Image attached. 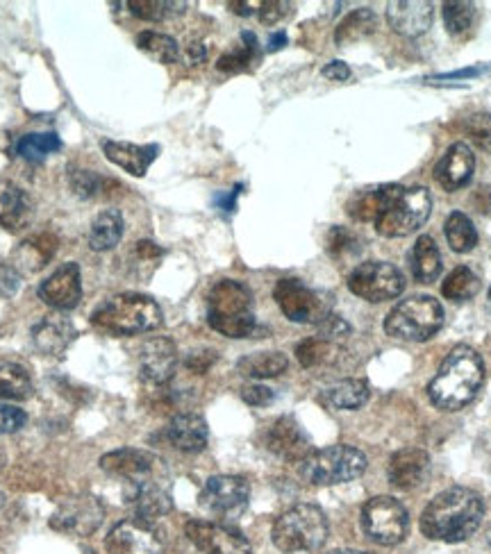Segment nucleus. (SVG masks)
I'll return each instance as SVG.
<instances>
[{"mask_svg":"<svg viewBox=\"0 0 491 554\" xmlns=\"http://www.w3.org/2000/svg\"><path fill=\"white\" fill-rule=\"evenodd\" d=\"M296 357L303 368H321L332 364V359L337 357L335 343L330 339H307L296 348Z\"/></svg>","mask_w":491,"mask_h":554,"instance_id":"obj_41","label":"nucleus"},{"mask_svg":"<svg viewBox=\"0 0 491 554\" xmlns=\"http://www.w3.org/2000/svg\"><path fill=\"white\" fill-rule=\"evenodd\" d=\"M435 19V10L426 0H396L387 5V21L398 35L421 37L426 35Z\"/></svg>","mask_w":491,"mask_h":554,"instance_id":"obj_22","label":"nucleus"},{"mask_svg":"<svg viewBox=\"0 0 491 554\" xmlns=\"http://www.w3.org/2000/svg\"><path fill=\"white\" fill-rule=\"evenodd\" d=\"M21 275L12 264L0 262V298H12L19 291Z\"/></svg>","mask_w":491,"mask_h":554,"instance_id":"obj_48","label":"nucleus"},{"mask_svg":"<svg viewBox=\"0 0 491 554\" xmlns=\"http://www.w3.org/2000/svg\"><path fill=\"white\" fill-rule=\"evenodd\" d=\"M35 207L26 191L10 180H0V225L10 232H19L32 221Z\"/></svg>","mask_w":491,"mask_h":554,"instance_id":"obj_25","label":"nucleus"},{"mask_svg":"<svg viewBox=\"0 0 491 554\" xmlns=\"http://www.w3.org/2000/svg\"><path fill=\"white\" fill-rule=\"evenodd\" d=\"M266 448L291 464H303L312 455V441L291 416H282L266 434Z\"/></svg>","mask_w":491,"mask_h":554,"instance_id":"obj_17","label":"nucleus"},{"mask_svg":"<svg viewBox=\"0 0 491 554\" xmlns=\"http://www.w3.org/2000/svg\"><path fill=\"white\" fill-rule=\"evenodd\" d=\"M123 230H126V221L119 209H103L89 228V248L96 253L116 248L123 239Z\"/></svg>","mask_w":491,"mask_h":554,"instance_id":"obj_29","label":"nucleus"},{"mask_svg":"<svg viewBox=\"0 0 491 554\" xmlns=\"http://www.w3.org/2000/svg\"><path fill=\"white\" fill-rule=\"evenodd\" d=\"M239 191H241V184H239V187H235V191L228 193V196H223V193H221V196H216V205H219L223 212H228V214L235 212V203H237Z\"/></svg>","mask_w":491,"mask_h":554,"instance_id":"obj_53","label":"nucleus"},{"mask_svg":"<svg viewBox=\"0 0 491 554\" xmlns=\"http://www.w3.org/2000/svg\"><path fill=\"white\" fill-rule=\"evenodd\" d=\"M28 423V414L14 405L0 402V434H14Z\"/></svg>","mask_w":491,"mask_h":554,"instance_id":"obj_45","label":"nucleus"},{"mask_svg":"<svg viewBox=\"0 0 491 554\" xmlns=\"http://www.w3.org/2000/svg\"><path fill=\"white\" fill-rule=\"evenodd\" d=\"M105 548L110 554H162L164 536L151 520L130 518L112 527Z\"/></svg>","mask_w":491,"mask_h":554,"instance_id":"obj_13","label":"nucleus"},{"mask_svg":"<svg viewBox=\"0 0 491 554\" xmlns=\"http://www.w3.org/2000/svg\"><path fill=\"white\" fill-rule=\"evenodd\" d=\"M330 554H373V552H362V550H335Z\"/></svg>","mask_w":491,"mask_h":554,"instance_id":"obj_58","label":"nucleus"},{"mask_svg":"<svg viewBox=\"0 0 491 554\" xmlns=\"http://www.w3.org/2000/svg\"><path fill=\"white\" fill-rule=\"evenodd\" d=\"M232 12L239 16H251L257 14V3H248V0H235V3L228 5Z\"/></svg>","mask_w":491,"mask_h":554,"instance_id":"obj_54","label":"nucleus"},{"mask_svg":"<svg viewBox=\"0 0 491 554\" xmlns=\"http://www.w3.org/2000/svg\"><path fill=\"white\" fill-rule=\"evenodd\" d=\"M348 289L366 302H385L401 296L405 277L389 262H364L348 275Z\"/></svg>","mask_w":491,"mask_h":554,"instance_id":"obj_10","label":"nucleus"},{"mask_svg":"<svg viewBox=\"0 0 491 554\" xmlns=\"http://www.w3.org/2000/svg\"><path fill=\"white\" fill-rule=\"evenodd\" d=\"M485 73V66H473V69H464V71H453L446 75H437V78H428V80H462V78H476V75Z\"/></svg>","mask_w":491,"mask_h":554,"instance_id":"obj_52","label":"nucleus"},{"mask_svg":"<svg viewBox=\"0 0 491 554\" xmlns=\"http://www.w3.org/2000/svg\"><path fill=\"white\" fill-rule=\"evenodd\" d=\"M137 253L141 257H160L162 255V248L155 246L153 241H139L137 243Z\"/></svg>","mask_w":491,"mask_h":554,"instance_id":"obj_55","label":"nucleus"},{"mask_svg":"<svg viewBox=\"0 0 491 554\" xmlns=\"http://www.w3.org/2000/svg\"><path fill=\"white\" fill-rule=\"evenodd\" d=\"M487 543H489V545H491V530H489V532H487Z\"/></svg>","mask_w":491,"mask_h":554,"instance_id":"obj_61","label":"nucleus"},{"mask_svg":"<svg viewBox=\"0 0 491 554\" xmlns=\"http://www.w3.org/2000/svg\"><path fill=\"white\" fill-rule=\"evenodd\" d=\"M241 398H244L246 405H251V407H269L273 398H276V393H273L269 386L248 384L241 389Z\"/></svg>","mask_w":491,"mask_h":554,"instance_id":"obj_47","label":"nucleus"},{"mask_svg":"<svg viewBox=\"0 0 491 554\" xmlns=\"http://www.w3.org/2000/svg\"><path fill=\"white\" fill-rule=\"evenodd\" d=\"M178 348L169 337L148 339L139 350V368L146 382L162 386L176 373Z\"/></svg>","mask_w":491,"mask_h":554,"instance_id":"obj_19","label":"nucleus"},{"mask_svg":"<svg viewBox=\"0 0 491 554\" xmlns=\"http://www.w3.org/2000/svg\"><path fill=\"white\" fill-rule=\"evenodd\" d=\"M373 225L389 239L410 237L430 218L432 198L426 187L405 189L401 184H385L371 189Z\"/></svg>","mask_w":491,"mask_h":554,"instance_id":"obj_2","label":"nucleus"},{"mask_svg":"<svg viewBox=\"0 0 491 554\" xmlns=\"http://www.w3.org/2000/svg\"><path fill=\"white\" fill-rule=\"evenodd\" d=\"M5 502H7V498H5V493H0V509H3V507H5Z\"/></svg>","mask_w":491,"mask_h":554,"instance_id":"obj_60","label":"nucleus"},{"mask_svg":"<svg viewBox=\"0 0 491 554\" xmlns=\"http://www.w3.org/2000/svg\"><path fill=\"white\" fill-rule=\"evenodd\" d=\"M462 130L466 137H471L473 144L491 153V114H473L462 123Z\"/></svg>","mask_w":491,"mask_h":554,"instance_id":"obj_43","label":"nucleus"},{"mask_svg":"<svg viewBox=\"0 0 491 554\" xmlns=\"http://www.w3.org/2000/svg\"><path fill=\"white\" fill-rule=\"evenodd\" d=\"M187 55H189V64H201L205 60V48L201 44H191L187 48Z\"/></svg>","mask_w":491,"mask_h":554,"instance_id":"obj_56","label":"nucleus"},{"mask_svg":"<svg viewBox=\"0 0 491 554\" xmlns=\"http://www.w3.org/2000/svg\"><path fill=\"white\" fill-rule=\"evenodd\" d=\"M39 298L44 300L48 307L60 309V312L78 307V302L82 298L80 266L76 262H69L55 268V273L41 282Z\"/></svg>","mask_w":491,"mask_h":554,"instance_id":"obj_18","label":"nucleus"},{"mask_svg":"<svg viewBox=\"0 0 491 554\" xmlns=\"http://www.w3.org/2000/svg\"><path fill=\"white\" fill-rule=\"evenodd\" d=\"M101 148L105 157L110 159L112 164L119 166L135 178H144L151 169V164L160 155V146L157 144H148V146H137V144H128V141H112V139H103Z\"/></svg>","mask_w":491,"mask_h":554,"instance_id":"obj_23","label":"nucleus"},{"mask_svg":"<svg viewBox=\"0 0 491 554\" xmlns=\"http://www.w3.org/2000/svg\"><path fill=\"white\" fill-rule=\"evenodd\" d=\"M187 539L203 554H253L244 534L230 525L210 523V520H189Z\"/></svg>","mask_w":491,"mask_h":554,"instance_id":"obj_14","label":"nucleus"},{"mask_svg":"<svg viewBox=\"0 0 491 554\" xmlns=\"http://www.w3.org/2000/svg\"><path fill=\"white\" fill-rule=\"evenodd\" d=\"M216 362V352L214 350H203V352H191L187 359V368L191 373L203 375L210 371V366Z\"/></svg>","mask_w":491,"mask_h":554,"instance_id":"obj_49","label":"nucleus"},{"mask_svg":"<svg viewBox=\"0 0 491 554\" xmlns=\"http://www.w3.org/2000/svg\"><path fill=\"white\" fill-rule=\"evenodd\" d=\"M5 464H7V457H5V452H3V450H0V470H3V468H5Z\"/></svg>","mask_w":491,"mask_h":554,"instance_id":"obj_59","label":"nucleus"},{"mask_svg":"<svg viewBox=\"0 0 491 554\" xmlns=\"http://www.w3.org/2000/svg\"><path fill=\"white\" fill-rule=\"evenodd\" d=\"M478 291H480L478 275L466 266H457L455 271L446 277L444 284H441V293H444V298L453 300V302L471 300Z\"/></svg>","mask_w":491,"mask_h":554,"instance_id":"obj_38","label":"nucleus"},{"mask_svg":"<svg viewBox=\"0 0 491 554\" xmlns=\"http://www.w3.org/2000/svg\"><path fill=\"white\" fill-rule=\"evenodd\" d=\"M137 46L141 53H146L151 60L160 64H173L180 57L178 41L169 35H162V32H153V30L141 32L137 37Z\"/></svg>","mask_w":491,"mask_h":554,"instance_id":"obj_37","label":"nucleus"},{"mask_svg":"<svg viewBox=\"0 0 491 554\" xmlns=\"http://www.w3.org/2000/svg\"><path fill=\"white\" fill-rule=\"evenodd\" d=\"M410 268L416 282L421 284H432L441 275V253L437 248V243L432 237H423L416 239L412 253H410Z\"/></svg>","mask_w":491,"mask_h":554,"instance_id":"obj_30","label":"nucleus"},{"mask_svg":"<svg viewBox=\"0 0 491 554\" xmlns=\"http://www.w3.org/2000/svg\"><path fill=\"white\" fill-rule=\"evenodd\" d=\"M32 380L19 364H0V400H28L32 396Z\"/></svg>","mask_w":491,"mask_h":554,"instance_id":"obj_35","label":"nucleus"},{"mask_svg":"<svg viewBox=\"0 0 491 554\" xmlns=\"http://www.w3.org/2000/svg\"><path fill=\"white\" fill-rule=\"evenodd\" d=\"M353 241L351 237V232H346V230H341V228H335L330 232V237H328V250L332 255H339V253H346L348 250V243Z\"/></svg>","mask_w":491,"mask_h":554,"instance_id":"obj_50","label":"nucleus"},{"mask_svg":"<svg viewBox=\"0 0 491 554\" xmlns=\"http://www.w3.org/2000/svg\"><path fill=\"white\" fill-rule=\"evenodd\" d=\"M430 473V457L426 450L421 448H403L394 452L389 459L387 477L389 484L398 491H414L428 480Z\"/></svg>","mask_w":491,"mask_h":554,"instance_id":"obj_20","label":"nucleus"},{"mask_svg":"<svg viewBox=\"0 0 491 554\" xmlns=\"http://www.w3.org/2000/svg\"><path fill=\"white\" fill-rule=\"evenodd\" d=\"M362 530L373 543L398 545L410 532V514L391 495H378L362 509Z\"/></svg>","mask_w":491,"mask_h":554,"instance_id":"obj_9","label":"nucleus"},{"mask_svg":"<svg viewBox=\"0 0 491 554\" xmlns=\"http://www.w3.org/2000/svg\"><path fill=\"white\" fill-rule=\"evenodd\" d=\"M441 14H444V25L448 35L462 37L473 28V21H476V5L464 3V0H448L441 7Z\"/></svg>","mask_w":491,"mask_h":554,"instance_id":"obj_39","label":"nucleus"},{"mask_svg":"<svg viewBox=\"0 0 491 554\" xmlns=\"http://www.w3.org/2000/svg\"><path fill=\"white\" fill-rule=\"evenodd\" d=\"M130 502L137 509V518L151 520V523L155 518L166 516L173 509L171 493L157 482V477L155 480H146L141 484H132Z\"/></svg>","mask_w":491,"mask_h":554,"instance_id":"obj_27","label":"nucleus"},{"mask_svg":"<svg viewBox=\"0 0 491 554\" xmlns=\"http://www.w3.org/2000/svg\"><path fill=\"white\" fill-rule=\"evenodd\" d=\"M485 384V364L476 350L457 346L441 364L439 373L428 384L430 402L441 411H460L473 400Z\"/></svg>","mask_w":491,"mask_h":554,"instance_id":"obj_3","label":"nucleus"},{"mask_svg":"<svg viewBox=\"0 0 491 554\" xmlns=\"http://www.w3.org/2000/svg\"><path fill=\"white\" fill-rule=\"evenodd\" d=\"M103 516L105 507L101 505V500L89 493H82L62 502V507L57 509V514L51 518V525L57 532L89 536L103 523Z\"/></svg>","mask_w":491,"mask_h":554,"instance_id":"obj_15","label":"nucleus"},{"mask_svg":"<svg viewBox=\"0 0 491 554\" xmlns=\"http://www.w3.org/2000/svg\"><path fill=\"white\" fill-rule=\"evenodd\" d=\"M485 518V502L464 486L439 493L421 516V532L430 541L460 543L478 532Z\"/></svg>","mask_w":491,"mask_h":554,"instance_id":"obj_1","label":"nucleus"},{"mask_svg":"<svg viewBox=\"0 0 491 554\" xmlns=\"http://www.w3.org/2000/svg\"><path fill=\"white\" fill-rule=\"evenodd\" d=\"M69 178H71L73 191H76V196H80V198H96L107 184V180H103L101 175H96L94 171L71 169Z\"/></svg>","mask_w":491,"mask_h":554,"instance_id":"obj_44","label":"nucleus"},{"mask_svg":"<svg viewBox=\"0 0 491 554\" xmlns=\"http://www.w3.org/2000/svg\"><path fill=\"white\" fill-rule=\"evenodd\" d=\"M489 300H491V289H489Z\"/></svg>","mask_w":491,"mask_h":554,"instance_id":"obj_62","label":"nucleus"},{"mask_svg":"<svg viewBox=\"0 0 491 554\" xmlns=\"http://www.w3.org/2000/svg\"><path fill=\"white\" fill-rule=\"evenodd\" d=\"M289 368V359L282 352H255L239 359L237 371L244 377L266 380V377H278Z\"/></svg>","mask_w":491,"mask_h":554,"instance_id":"obj_32","label":"nucleus"},{"mask_svg":"<svg viewBox=\"0 0 491 554\" xmlns=\"http://www.w3.org/2000/svg\"><path fill=\"white\" fill-rule=\"evenodd\" d=\"M91 323L114 337H132V334L157 330L162 325V309L144 293H121L103 302L91 314Z\"/></svg>","mask_w":491,"mask_h":554,"instance_id":"obj_5","label":"nucleus"},{"mask_svg":"<svg viewBox=\"0 0 491 554\" xmlns=\"http://www.w3.org/2000/svg\"><path fill=\"white\" fill-rule=\"evenodd\" d=\"M166 439L180 452H201L210 439V430L201 416L180 414L166 427Z\"/></svg>","mask_w":491,"mask_h":554,"instance_id":"obj_26","label":"nucleus"},{"mask_svg":"<svg viewBox=\"0 0 491 554\" xmlns=\"http://www.w3.org/2000/svg\"><path fill=\"white\" fill-rule=\"evenodd\" d=\"M273 298L282 314L294 323H323L330 316L326 298L296 277L280 280L273 289Z\"/></svg>","mask_w":491,"mask_h":554,"instance_id":"obj_11","label":"nucleus"},{"mask_svg":"<svg viewBox=\"0 0 491 554\" xmlns=\"http://www.w3.org/2000/svg\"><path fill=\"white\" fill-rule=\"evenodd\" d=\"M371 391L364 380H341L326 391V402L339 411H353L366 405Z\"/></svg>","mask_w":491,"mask_h":554,"instance_id":"obj_33","label":"nucleus"},{"mask_svg":"<svg viewBox=\"0 0 491 554\" xmlns=\"http://www.w3.org/2000/svg\"><path fill=\"white\" fill-rule=\"evenodd\" d=\"M130 12L144 21H164L166 16L182 12V3H166V0H130Z\"/></svg>","mask_w":491,"mask_h":554,"instance_id":"obj_42","label":"nucleus"},{"mask_svg":"<svg viewBox=\"0 0 491 554\" xmlns=\"http://www.w3.org/2000/svg\"><path fill=\"white\" fill-rule=\"evenodd\" d=\"M62 148V141L55 132H32L14 144V153L28 159V162H44L48 155L57 153Z\"/></svg>","mask_w":491,"mask_h":554,"instance_id":"obj_34","label":"nucleus"},{"mask_svg":"<svg viewBox=\"0 0 491 554\" xmlns=\"http://www.w3.org/2000/svg\"><path fill=\"white\" fill-rule=\"evenodd\" d=\"M376 28H378L376 12H373L371 7H360V10L351 12L337 25L335 41L339 46L355 44V41H360L364 37H369L371 32H376Z\"/></svg>","mask_w":491,"mask_h":554,"instance_id":"obj_31","label":"nucleus"},{"mask_svg":"<svg viewBox=\"0 0 491 554\" xmlns=\"http://www.w3.org/2000/svg\"><path fill=\"white\" fill-rule=\"evenodd\" d=\"M473 171H476V155H473L469 146L457 141V144L446 150L444 157L435 166V180L441 189L453 193L464 189L471 182Z\"/></svg>","mask_w":491,"mask_h":554,"instance_id":"obj_21","label":"nucleus"},{"mask_svg":"<svg viewBox=\"0 0 491 554\" xmlns=\"http://www.w3.org/2000/svg\"><path fill=\"white\" fill-rule=\"evenodd\" d=\"M285 46H287V35H285V32H276V35L269 37V46H266V48H269L273 53V50H280Z\"/></svg>","mask_w":491,"mask_h":554,"instance_id":"obj_57","label":"nucleus"},{"mask_svg":"<svg viewBox=\"0 0 491 554\" xmlns=\"http://www.w3.org/2000/svg\"><path fill=\"white\" fill-rule=\"evenodd\" d=\"M251 500V486L244 477L216 475L205 482L201 491V507L219 518H237L246 511Z\"/></svg>","mask_w":491,"mask_h":554,"instance_id":"obj_12","label":"nucleus"},{"mask_svg":"<svg viewBox=\"0 0 491 554\" xmlns=\"http://www.w3.org/2000/svg\"><path fill=\"white\" fill-rule=\"evenodd\" d=\"M76 339V327L62 314H51L32 327V343L46 357H60Z\"/></svg>","mask_w":491,"mask_h":554,"instance_id":"obj_24","label":"nucleus"},{"mask_svg":"<svg viewBox=\"0 0 491 554\" xmlns=\"http://www.w3.org/2000/svg\"><path fill=\"white\" fill-rule=\"evenodd\" d=\"M241 41H244V44L221 57L219 64H216V69L223 73H239V71H246L248 66L255 62L257 46H260L257 44V37L253 32H244V35H241Z\"/></svg>","mask_w":491,"mask_h":554,"instance_id":"obj_40","label":"nucleus"},{"mask_svg":"<svg viewBox=\"0 0 491 554\" xmlns=\"http://www.w3.org/2000/svg\"><path fill=\"white\" fill-rule=\"evenodd\" d=\"M323 78L335 80V82H344V80L351 78V69H348V64L335 60V62L323 66Z\"/></svg>","mask_w":491,"mask_h":554,"instance_id":"obj_51","label":"nucleus"},{"mask_svg":"<svg viewBox=\"0 0 491 554\" xmlns=\"http://www.w3.org/2000/svg\"><path fill=\"white\" fill-rule=\"evenodd\" d=\"M207 323L228 339H248L257 330L253 293L241 282H216L207 296Z\"/></svg>","mask_w":491,"mask_h":554,"instance_id":"obj_4","label":"nucleus"},{"mask_svg":"<svg viewBox=\"0 0 491 554\" xmlns=\"http://www.w3.org/2000/svg\"><path fill=\"white\" fill-rule=\"evenodd\" d=\"M101 468L105 473L123 477L130 484H141L146 480H155L157 468H162V461L146 450L121 448L103 455Z\"/></svg>","mask_w":491,"mask_h":554,"instance_id":"obj_16","label":"nucleus"},{"mask_svg":"<svg viewBox=\"0 0 491 554\" xmlns=\"http://www.w3.org/2000/svg\"><path fill=\"white\" fill-rule=\"evenodd\" d=\"M291 5L282 3V0H266V3H257V16L264 25H276L289 14Z\"/></svg>","mask_w":491,"mask_h":554,"instance_id":"obj_46","label":"nucleus"},{"mask_svg":"<svg viewBox=\"0 0 491 554\" xmlns=\"http://www.w3.org/2000/svg\"><path fill=\"white\" fill-rule=\"evenodd\" d=\"M444 325V307L432 296H412L391 309L385 332L403 341H428Z\"/></svg>","mask_w":491,"mask_h":554,"instance_id":"obj_7","label":"nucleus"},{"mask_svg":"<svg viewBox=\"0 0 491 554\" xmlns=\"http://www.w3.org/2000/svg\"><path fill=\"white\" fill-rule=\"evenodd\" d=\"M328 518L316 505H296L273 525V543L280 552H316L328 541Z\"/></svg>","mask_w":491,"mask_h":554,"instance_id":"obj_6","label":"nucleus"},{"mask_svg":"<svg viewBox=\"0 0 491 554\" xmlns=\"http://www.w3.org/2000/svg\"><path fill=\"white\" fill-rule=\"evenodd\" d=\"M444 232L448 246H451L455 253H471V250L478 246V232L473 228L471 218L462 212H453L446 218Z\"/></svg>","mask_w":491,"mask_h":554,"instance_id":"obj_36","label":"nucleus"},{"mask_svg":"<svg viewBox=\"0 0 491 554\" xmlns=\"http://www.w3.org/2000/svg\"><path fill=\"white\" fill-rule=\"evenodd\" d=\"M366 466H369V461L357 448L330 446L312 452L301 464V475L305 482L314 486H335L362 477Z\"/></svg>","mask_w":491,"mask_h":554,"instance_id":"obj_8","label":"nucleus"},{"mask_svg":"<svg viewBox=\"0 0 491 554\" xmlns=\"http://www.w3.org/2000/svg\"><path fill=\"white\" fill-rule=\"evenodd\" d=\"M57 250V239L53 234H37L21 243L12 255V266L19 273H37L44 268Z\"/></svg>","mask_w":491,"mask_h":554,"instance_id":"obj_28","label":"nucleus"}]
</instances>
